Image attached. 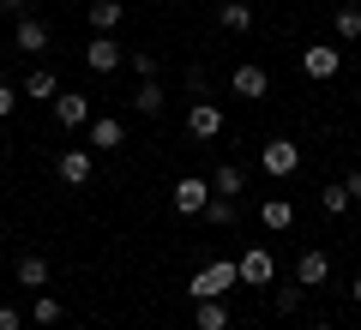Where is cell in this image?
<instances>
[{
  "label": "cell",
  "instance_id": "1",
  "mask_svg": "<svg viewBox=\"0 0 361 330\" xmlns=\"http://www.w3.org/2000/svg\"><path fill=\"white\" fill-rule=\"evenodd\" d=\"M229 288H241V270H235V258H211V265H199L193 282H187V294H193V300H223Z\"/></svg>",
  "mask_w": 361,
  "mask_h": 330
},
{
  "label": "cell",
  "instance_id": "2",
  "mask_svg": "<svg viewBox=\"0 0 361 330\" xmlns=\"http://www.w3.org/2000/svg\"><path fill=\"white\" fill-rule=\"evenodd\" d=\"M259 168H265L271 180H289L301 168V144L295 139H265V144H259Z\"/></svg>",
  "mask_w": 361,
  "mask_h": 330
},
{
  "label": "cell",
  "instance_id": "3",
  "mask_svg": "<svg viewBox=\"0 0 361 330\" xmlns=\"http://www.w3.org/2000/svg\"><path fill=\"white\" fill-rule=\"evenodd\" d=\"M54 174H61V186H90V174H97V151H90V144L61 151V156H54Z\"/></svg>",
  "mask_w": 361,
  "mask_h": 330
},
{
  "label": "cell",
  "instance_id": "4",
  "mask_svg": "<svg viewBox=\"0 0 361 330\" xmlns=\"http://www.w3.org/2000/svg\"><path fill=\"white\" fill-rule=\"evenodd\" d=\"M235 270H241V288H271V282H277V258H271V246H247V253L235 258Z\"/></svg>",
  "mask_w": 361,
  "mask_h": 330
},
{
  "label": "cell",
  "instance_id": "5",
  "mask_svg": "<svg viewBox=\"0 0 361 330\" xmlns=\"http://www.w3.org/2000/svg\"><path fill=\"white\" fill-rule=\"evenodd\" d=\"M301 72H307L313 84H331V78L343 72V49H331V42H313V49H301Z\"/></svg>",
  "mask_w": 361,
  "mask_h": 330
},
{
  "label": "cell",
  "instance_id": "6",
  "mask_svg": "<svg viewBox=\"0 0 361 330\" xmlns=\"http://www.w3.org/2000/svg\"><path fill=\"white\" fill-rule=\"evenodd\" d=\"M169 204H175V216H199L211 204V180L205 174H180L175 192H169Z\"/></svg>",
  "mask_w": 361,
  "mask_h": 330
},
{
  "label": "cell",
  "instance_id": "7",
  "mask_svg": "<svg viewBox=\"0 0 361 330\" xmlns=\"http://www.w3.org/2000/svg\"><path fill=\"white\" fill-rule=\"evenodd\" d=\"M90 96L85 90H61V96H54V127H66V132H85L90 127Z\"/></svg>",
  "mask_w": 361,
  "mask_h": 330
},
{
  "label": "cell",
  "instance_id": "8",
  "mask_svg": "<svg viewBox=\"0 0 361 330\" xmlns=\"http://www.w3.org/2000/svg\"><path fill=\"white\" fill-rule=\"evenodd\" d=\"M85 144H90L97 156H115L121 144H127V120H115V115H97V120L85 127Z\"/></svg>",
  "mask_w": 361,
  "mask_h": 330
},
{
  "label": "cell",
  "instance_id": "9",
  "mask_svg": "<svg viewBox=\"0 0 361 330\" xmlns=\"http://www.w3.org/2000/svg\"><path fill=\"white\" fill-rule=\"evenodd\" d=\"M85 66H90L97 78H109V72L127 66V49H121L115 37H90V42H85Z\"/></svg>",
  "mask_w": 361,
  "mask_h": 330
},
{
  "label": "cell",
  "instance_id": "10",
  "mask_svg": "<svg viewBox=\"0 0 361 330\" xmlns=\"http://www.w3.org/2000/svg\"><path fill=\"white\" fill-rule=\"evenodd\" d=\"M229 96H241V102L271 96V72H265V66H253V61H247V66H235V72H229Z\"/></svg>",
  "mask_w": 361,
  "mask_h": 330
},
{
  "label": "cell",
  "instance_id": "11",
  "mask_svg": "<svg viewBox=\"0 0 361 330\" xmlns=\"http://www.w3.org/2000/svg\"><path fill=\"white\" fill-rule=\"evenodd\" d=\"M295 282L301 288H325V282H331V253H325V246H307V253L295 258Z\"/></svg>",
  "mask_w": 361,
  "mask_h": 330
},
{
  "label": "cell",
  "instance_id": "12",
  "mask_svg": "<svg viewBox=\"0 0 361 330\" xmlns=\"http://www.w3.org/2000/svg\"><path fill=\"white\" fill-rule=\"evenodd\" d=\"M127 18V0H85V25L97 37H115V25Z\"/></svg>",
  "mask_w": 361,
  "mask_h": 330
},
{
  "label": "cell",
  "instance_id": "13",
  "mask_svg": "<svg viewBox=\"0 0 361 330\" xmlns=\"http://www.w3.org/2000/svg\"><path fill=\"white\" fill-rule=\"evenodd\" d=\"M187 132H193V139H217L223 132V108L211 96H199L193 108H187Z\"/></svg>",
  "mask_w": 361,
  "mask_h": 330
},
{
  "label": "cell",
  "instance_id": "14",
  "mask_svg": "<svg viewBox=\"0 0 361 330\" xmlns=\"http://www.w3.org/2000/svg\"><path fill=\"white\" fill-rule=\"evenodd\" d=\"M13 277H18V288L42 294V288H49V277H54V270H49V258H42V253H25V258L13 265Z\"/></svg>",
  "mask_w": 361,
  "mask_h": 330
},
{
  "label": "cell",
  "instance_id": "15",
  "mask_svg": "<svg viewBox=\"0 0 361 330\" xmlns=\"http://www.w3.org/2000/svg\"><path fill=\"white\" fill-rule=\"evenodd\" d=\"M259 222H265L271 234H289V229H295V204H289V198H265V204H259Z\"/></svg>",
  "mask_w": 361,
  "mask_h": 330
},
{
  "label": "cell",
  "instance_id": "16",
  "mask_svg": "<svg viewBox=\"0 0 361 330\" xmlns=\"http://www.w3.org/2000/svg\"><path fill=\"white\" fill-rule=\"evenodd\" d=\"M13 42H18V49H30V54H42V49H49V25L25 13V18L13 25Z\"/></svg>",
  "mask_w": 361,
  "mask_h": 330
},
{
  "label": "cell",
  "instance_id": "17",
  "mask_svg": "<svg viewBox=\"0 0 361 330\" xmlns=\"http://www.w3.org/2000/svg\"><path fill=\"white\" fill-rule=\"evenodd\" d=\"M217 25L235 30V37H247V30H253V6H247V0H223V6H217Z\"/></svg>",
  "mask_w": 361,
  "mask_h": 330
},
{
  "label": "cell",
  "instance_id": "18",
  "mask_svg": "<svg viewBox=\"0 0 361 330\" xmlns=\"http://www.w3.org/2000/svg\"><path fill=\"white\" fill-rule=\"evenodd\" d=\"M193 330H229V306L223 300H193Z\"/></svg>",
  "mask_w": 361,
  "mask_h": 330
},
{
  "label": "cell",
  "instance_id": "19",
  "mask_svg": "<svg viewBox=\"0 0 361 330\" xmlns=\"http://www.w3.org/2000/svg\"><path fill=\"white\" fill-rule=\"evenodd\" d=\"M163 102H169V90L157 84V78H139V90H133V108H139V115H163Z\"/></svg>",
  "mask_w": 361,
  "mask_h": 330
},
{
  "label": "cell",
  "instance_id": "20",
  "mask_svg": "<svg viewBox=\"0 0 361 330\" xmlns=\"http://www.w3.org/2000/svg\"><path fill=\"white\" fill-rule=\"evenodd\" d=\"M18 96H37V102H54V96H61V78H54L49 66H37V72L25 78V90H18Z\"/></svg>",
  "mask_w": 361,
  "mask_h": 330
},
{
  "label": "cell",
  "instance_id": "21",
  "mask_svg": "<svg viewBox=\"0 0 361 330\" xmlns=\"http://www.w3.org/2000/svg\"><path fill=\"white\" fill-rule=\"evenodd\" d=\"M319 204H325V216H349V204H355V192H349L343 180H331V186H319Z\"/></svg>",
  "mask_w": 361,
  "mask_h": 330
},
{
  "label": "cell",
  "instance_id": "22",
  "mask_svg": "<svg viewBox=\"0 0 361 330\" xmlns=\"http://www.w3.org/2000/svg\"><path fill=\"white\" fill-rule=\"evenodd\" d=\"M337 42H361V0L337 6Z\"/></svg>",
  "mask_w": 361,
  "mask_h": 330
},
{
  "label": "cell",
  "instance_id": "23",
  "mask_svg": "<svg viewBox=\"0 0 361 330\" xmlns=\"http://www.w3.org/2000/svg\"><path fill=\"white\" fill-rule=\"evenodd\" d=\"M241 186H247V174H241V168H235V163H223L217 174H211V192H217V198H235V192H241Z\"/></svg>",
  "mask_w": 361,
  "mask_h": 330
},
{
  "label": "cell",
  "instance_id": "24",
  "mask_svg": "<svg viewBox=\"0 0 361 330\" xmlns=\"http://www.w3.org/2000/svg\"><path fill=\"white\" fill-rule=\"evenodd\" d=\"M199 216H205L211 229H229V222H235V198H217V192H211V204H205Z\"/></svg>",
  "mask_w": 361,
  "mask_h": 330
},
{
  "label": "cell",
  "instance_id": "25",
  "mask_svg": "<svg viewBox=\"0 0 361 330\" xmlns=\"http://www.w3.org/2000/svg\"><path fill=\"white\" fill-rule=\"evenodd\" d=\"M30 318H37L42 330H49V324H61V300H54V294L42 288V294H37V306H30Z\"/></svg>",
  "mask_w": 361,
  "mask_h": 330
},
{
  "label": "cell",
  "instance_id": "26",
  "mask_svg": "<svg viewBox=\"0 0 361 330\" xmlns=\"http://www.w3.org/2000/svg\"><path fill=\"white\" fill-rule=\"evenodd\" d=\"M127 61H133V72H139V78H157V54L151 49H127Z\"/></svg>",
  "mask_w": 361,
  "mask_h": 330
},
{
  "label": "cell",
  "instance_id": "27",
  "mask_svg": "<svg viewBox=\"0 0 361 330\" xmlns=\"http://www.w3.org/2000/svg\"><path fill=\"white\" fill-rule=\"evenodd\" d=\"M301 294H307L301 282H295V288H277V318H289V312H295V306H301Z\"/></svg>",
  "mask_w": 361,
  "mask_h": 330
},
{
  "label": "cell",
  "instance_id": "28",
  "mask_svg": "<svg viewBox=\"0 0 361 330\" xmlns=\"http://www.w3.org/2000/svg\"><path fill=\"white\" fill-rule=\"evenodd\" d=\"M13 108H18V84H6V78H0V120L13 115Z\"/></svg>",
  "mask_w": 361,
  "mask_h": 330
},
{
  "label": "cell",
  "instance_id": "29",
  "mask_svg": "<svg viewBox=\"0 0 361 330\" xmlns=\"http://www.w3.org/2000/svg\"><path fill=\"white\" fill-rule=\"evenodd\" d=\"M0 330H25V312L18 306H0Z\"/></svg>",
  "mask_w": 361,
  "mask_h": 330
},
{
  "label": "cell",
  "instance_id": "30",
  "mask_svg": "<svg viewBox=\"0 0 361 330\" xmlns=\"http://www.w3.org/2000/svg\"><path fill=\"white\" fill-rule=\"evenodd\" d=\"M0 13H6V18H25V13H30V0H0Z\"/></svg>",
  "mask_w": 361,
  "mask_h": 330
},
{
  "label": "cell",
  "instance_id": "31",
  "mask_svg": "<svg viewBox=\"0 0 361 330\" xmlns=\"http://www.w3.org/2000/svg\"><path fill=\"white\" fill-rule=\"evenodd\" d=\"M343 186H349V192L361 198V168H349V174H343Z\"/></svg>",
  "mask_w": 361,
  "mask_h": 330
},
{
  "label": "cell",
  "instance_id": "32",
  "mask_svg": "<svg viewBox=\"0 0 361 330\" xmlns=\"http://www.w3.org/2000/svg\"><path fill=\"white\" fill-rule=\"evenodd\" d=\"M349 300H355V306H361V277H355V282H349Z\"/></svg>",
  "mask_w": 361,
  "mask_h": 330
},
{
  "label": "cell",
  "instance_id": "33",
  "mask_svg": "<svg viewBox=\"0 0 361 330\" xmlns=\"http://www.w3.org/2000/svg\"><path fill=\"white\" fill-rule=\"evenodd\" d=\"M313 330H337V324H331V318H319V324H313Z\"/></svg>",
  "mask_w": 361,
  "mask_h": 330
},
{
  "label": "cell",
  "instance_id": "34",
  "mask_svg": "<svg viewBox=\"0 0 361 330\" xmlns=\"http://www.w3.org/2000/svg\"><path fill=\"white\" fill-rule=\"evenodd\" d=\"M349 216H355V222H361V198H355V204H349Z\"/></svg>",
  "mask_w": 361,
  "mask_h": 330
},
{
  "label": "cell",
  "instance_id": "35",
  "mask_svg": "<svg viewBox=\"0 0 361 330\" xmlns=\"http://www.w3.org/2000/svg\"><path fill=\"white\" fill-rule=\"evenodd\" d=\"M169 6H187V0H169Z\"/></svg>",
  "mask_w": 361,
  "mask_h": 330
},
{
  "label": "cell",
  "instance_id": "36",
  "mask_svg": "<svg viewBox=\"0 0 361 330\" xmlns=\"http://www.w3.org/2000/svg\"><path fill=\"white\" fill-rule=\"evenodd\" d=\"M0 30H6V13H0Z\"/></svg>",
  "mask_w": 361,
  "mask_h": 330
},
{
  "label": "cell",
  "instance_id": "37",
  "mask_svg": "<svg viewBox=\"0 0 361 330\" xmlns=\"http://www.w3.org/2000/svg\"><path fill=\"white\" fill-rule=\"evenodd\" d=\"M355 78H361V61H355Z\"/></svg>",
  "mask_w": 361,
  "mask_h": 330
},
{
  "label": "cell",
  "instance_id": "38",
  "mask_svg": "<svg viewBox=\"0 0 361 330\" xmlns=\"http://www.w3.org/2000/svg\"><path fill=\"white\" fill-rule=\"evenodd\" d=\"M0 78H6V66H0Z\"/></svg>",
  "mask_w": 361,
  "mask_h": 330
},
{
  "label": "cell",
  "instance_id": "39",
  "mask_svg": "<svg viewBox=\"0 0 361 330\" xmlns=\"http://www.w3.org/2000/svg\"><path fill=\"white\" fill-rule=\"evenodd\" d=\"M355 330H361V324H355Z\"/></svg>",
  "mask_w": 361,
  "mask_h": 330
}]
</instances>
